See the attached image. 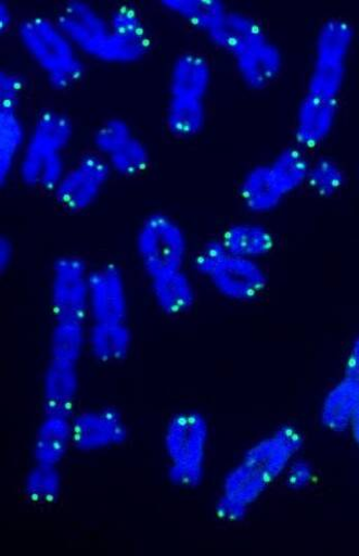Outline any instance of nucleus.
Here are the masks:
<instances>
[{
  "instance_id": "f257e3e1",
  "label": "nucleus",
  "mask_w": 359,
  "mask_h": 556,
  "mask_svg": "<svg viewBox=\"0 0 359 556\" xmlns=\"http://www.w3.org/2000/svg\"><path fill=\"white\" fill-rule=\"evenodd\" d=\"M303 445L302 432L292 425H283L253 444L225 476L216 502L217 516L227 522L244 520L296 459Z\"/></svg>"
},
{
  "instance_id": "f03ea898",
  "label": "nucleus",
  "mask_w": 359,
  "mask_h": 556,
  "mask_svg": "<svg viewBox=\"0 0 359 556\" xmlns=\"http://www.w3.org/2000/svg\"><path fill=\"white\" fill-rule=\"evenodd\" d=\"M214 46L231 55L243 83L265 89L283 68V53L262 23L243 11L230 10L208 35Z\"/></svg>"
},
{
  "instance_id": "7ed1b4c3",
  "label": "nucleus",
  "mask_w": 359,
  "mask_h": 556,
  "mask_svg": "<svg viewBox=\"0 0 359 556\" xmlns=\"http://www.w3.org/2000/svg\"><path fill=\"white\" fill-rule=\"evenodd\" d=\"M74 138L72 118L57 110H44L27 130L16 174L30 188L54 191L68 165L65 151Z\"/></svg>"
},
{
  "instance_id": "20e7f679",
  "label": "nucleus",
  "mask_w": 359,
  "mask_h": 556,
  "mask_svg": "<svg viewBox=\"0 0 359 556\" xmlns=\"http://www.w3.org/2000/svg\"><path fill=\"white\" fill-rule=\"evenodd\" d=\"M213 79L209 60L193 51L179 54L170 70L166 124L180 139L198 136L207 121V97Z\"/></svg>"
},
{
  "instance_id": "39448f33",
  "label": "nucleus",
  "mask_w": 359,
  "mask_h": 556,
  "mask_svg": "<svg viewBox=\"0 0 359 556\" xmlns=\"http://www.w3.org/2000/svg\"><path fill=\"white\" fill-rule=\"evenodd\" d=\"M17 39L53 89H69L82 78L84 55L55 18L43 15L25 17L18 24Z\"/></svg>"
},
{
  "instance_id": "423d86ee",
  "label": "nucleus",
  "mask_w": 359,
  "mask_h": 556,
  "mask_svg": "<svg viewBox=\"0 0 359 556\" xmlns=\"http://www.w3.org/2000/svg\"><path fill=\"white\" fill-rule=\"evenodd\" d=\"M210 440L209 422L194 410L170 418L163 438L169 480L182 489L198 488L206 475Z\"/></svg>"
},
{
  "instance_id": "0eeeda50",
  "label": "nucleus",
  "mask_w": 359,
  "mask_h": 556,
  "mask_svg": "<svg viewBox=\"0 0 359 556\" xmlns=\"http://www.w3.org/2000/svg\"><path fill=\"white\" fill-rule=\"evenodd\" d=\"M193 268L222 298L233 302L254 301L268 287V275L258 261L231 254L220 239L202 247L194 256Z\"/></svg>"
},
{
  "instance_id": "6e6552de",
  "label": "nucleus",
  "mask_w": 359,
  "mask_h": 556,
  "mask_svg": "<svg viewBox=\"0 0 359 556\" xmlns=\"http://www.w3.org/2000/svg\"><path fill=\"white\" fill-rule=\"evenodd\" d=\"M55 21L84 56L115 64L137 62L114 31L108 14L94 5L72 0L61 7Z\"/></svg>"
},
{
  "instance_id": "1a4fd4ad",
  "label": "nucleus",
  "mask_w": 359,
  "mask_h": 556,
  "mask_svg": "<svg viewBox=\"0 0 359 556\" xmlns=\"http://www.w3.org/2000/svg\"><path fill=\"white\" fill-rule=\"evenodd\" d=\"M352 41L354 28L347 21L334 17L321 25L306 93L338 101Z\"/></svg>"
},
{
  "instance_id": "9d476101",
  "label": "nucleus",
  "mask_w": 359,
  "mask_h": 556,
  "mask_svg": "<svg viewBox=\"0 0 359 556\" xmlns=\"http://www.w3.org/2000/svg\"><path fill=\"white\" fill-rule=\"evenodd\" d=\"M140 264L150 279L182 270L188 239L180 224L165 213H153L141 224L136 239Z\"/></svg>"
},
{
  "instance_id": "9b49d317",
  "label": "nucleus",
  "mask_w": 359,
  "mask_h": 556,
  "mask_svg": "<svg viewBox=\"0 0 359 556\" xmlns=\"http://www.w3.org/2000/svg\"><path fill=\"white\" fill-rule=\"evenodd\" d=\"M94 152L108 163L113 174L134 177L144 173L151 161L146 144L121 117H110L101 123L92 137Z\"/></svg>"
},
{
  "instance_id": "f8f14e48",
  "label": "nucleus",
  "mask_w": 359,
  "mask_h": 556,
  "mask_svg": "<svg viewBox=\"0 0 359 556\" xmlns=\"http://www.w3.org/2000/svg\"><path fill=\"white\" fill-rule=\"evenodd\" d=\"M91 269L77 255L59 257L52 268L50 299L55 320L89 319V281Z\"/></svg>"
},
{
  "instance_id": "ddd939ff",
  "label": "nucleus",
  "mask_w": 359,
  "mask_h": 556,
  "mask_svg": "<svg viewBox=\"0 0 359 556\" xmlns=\"http://www.w3.org/2000/svg\"><path fill=\"white\" fill-rule=\"evenodd\" d=\"M112 175L108 163L102 155L94 151L88 152L65 170L53 191L54 198L65 211L84 212L101 198Z\"/></svg>"
},
{
  "instance_id": "4468645a",
  "label": "nucleus",
  "mask_w": 359,
  "mask_h": 556,
  "mask_svg": "<svg viewBox=\"0 0 359 556\" xmlns=\"http://www.w3.org/2000/svg\"><path fill=\"white\" fill-rule=\"evenodd\" d=\"M75 450L100 453L125 444L128 425L121 413L113 407L86 409L73 416Z\"/></svg>"
},
{
  "instance_id": "2eb2a0df",
  "label": "nucleus",
  "mask_w": 359,
  "mask_h": 556,
  "mask_svg": "<svg viewBox=\"0 0 359 556\" xmlns=\"http://www.w3.org/2000/svg\"><path fill=\"white\" fill-rule=\"evenodd\" d=\"M129 302L123 271L112 264L91 269L89 281V319L126 321Z\"/></svg>"
},
{
  "instance_id": "dca6fc26",
  "label": "nucleus",
  "mask_w": 359,
  "mask_h": 556,
  "mask_svg": "<svg viewBox=\"0 0 359 556\" xmlns=\"http://www.w3.org/2000/svg\"><path fill=\"white\" fill-rule=\"evenodd\" d=\"M338 114V101L305 93L298 106L295 139L297 146L315 149L332 134Z\"/></svg>"
},
{
  "instance_id": "f3484780",
  "label": "nucleus",
  "mask_w": 359,
  "mask_h": 556,
  "mask_svg": "<svg viewBox=\"0 0 359 556\" xmlns=\"http://www.w3.org/2000/svg\"><path fill=\"white\" fill-rule=\"evenodd\" d=\"M73 448V416L44 414L33 440L35 464L60 467Z\"/></svg>"
},
{
  "instance_id": "a211bd4d",
  "label": "nucleus",
  "mask_w": 359,
  "mask_h": 556,
  "mask_svg": "<svg viewBox=\"0 0 359 556\" xmlns=\"http://www.w3.org/2000/svg\"><path fill=\"white\" fill-rule=\"evenodd\" d=\"M240 195L249 212L266 214L279 207L289 192L269 161L245 174L240 186Z\"/></svg>"
},
{
  "instance_id": "6ab92c4d",
  "label": "nucleus",
  "mask_w": 359,
  "mask_h": 556,
  "mask_svg": "<svg viewBox=\"0 0 359 556\" xmlns=\"http://www.w3.org/2000/svg\"><path fill=\"white\" fill-rule=\"evenodd\" d=\"M79 392L78 367L50 362L42 380L44 414L74 416Z\"/></svg>"
},
{
  "instance_id": "aec40b11",
  "label": "nucleus",
  "mask_w": 359,
  "mask_h": 556,
  "mask_svg": "<svg viewBox=\"0 0 359 556\" xmlns=\"http://www.w3.org/2000/svg\"><path fill=\"white\" fill-rule=\"evenodd\" d=\"M132 348L133 334L126 321H91L88 326V352L98 363H121Z\"/></svg>"
},
{
  "instance_id": "412c9836",
  "label": "nucleus",
  "mask_w": 359,
  "mask_h": 556,
  "mask_svg": "<svg viewBox=\"0 0 359 556\" xmlns=\"http://www.w3.org/2000/svg\"><path fill=\"white\" fill-rule=\"evenodd\" d=\"M27 130L20 106L0 105V184L3 186L16 173Z\"/></svg>"
},
{
  "instance_id": "4be33fe9",
  "label": "nucleus",
  "mask_w": 359,
  "mask_h": 556,
  "mask_svg": "<svg viewBox=\"0 0 359 556\" xmlns=\"http://www.w3.org/2000/svg\"><path fill=\"white\" fill-rule=\"evenodd\" d=\"M150 280L152 298L162 313L179 316L194 306L197 293L191 278L183 269Z\"/></svg>"
},
{
  "instance_id": "5701e85b",
  "label": "nucleus",
  "mask_w": 359,
  "mask_h": 556,
  "mask_svg": "<svg viewBox=\"0 0 359 556\" xmlns=\"http://www.w3.org/2000/svg\"><path fill=\"white\" fill-rule=\"evenodd\" d=\"M359 404V380L346 376L329 392L320 410L323 427L342 433L351 427Z\"/></svg>"
},
{
  "instance_id": "b1692460",
  "label": "nucleus",
  "mask_w": 359,
  "mask_h": 556,
  "mask_svg": "<svg viewBox=\"0 0 359 556\" xmlns=\"http://www.w3.org/2000/svg\"><path fill=\"white\" fill-rule=\"evenodd\" d=\"M220 241L231 254L255 261L269 255L275 245L269 228L253 222L235 223L227 227Z\"/></svg>"
},
{
  "instance_id": "393cba45",
  "label": "nucleus",
  "mask_w": 359,
  "mask_h": 556,
  "mask_svg": "<svg viewBox=\"0 0 359 556\" xmlns=\"http://www.w3.org/2000/svg\"><path fill=\"white\" fill-rule=\"evenodd\" d=\"M50 362L78 367L88 352L86 321L55 320L50 336Z\"/></svg>"
},
{
  "instance_id": "a878e982",
  "label": "nucleus",
  "mask_w": 359,
  "mask_h": 556,
  "mask_svg": "<svg viewBox=\"0 0 359 556\" xmlns=\"http://www.w3.org/2000/svg\"><path fill=\"white\" fill-rule=\"evenodd\" d=\"M161 5L208 36L230 9L219 0H163Z\"/></svg>"
},
{
  "instance_id": "bb28decb",
  "label": "nucleus",
  "mask_w": 359,
  "mask_h": 556,
  "mask_svg": "<svg viewBox=\"0 0 359 556\" xmlns=\"http://www.w3.org/2000/svg\"><path fill=\"white\" fill-rule=\"evenodd\" d=\"M60 467L35 464L25 476L23 490L33 504L52 505L63 493Z\"/></svg>"
},
{
  "instance_id": "cd10ccee",
  "label": "nucleus",
  "mask_w": 359,
  "mask_h": 556,
  "mask_svg": "<svg viewBox=\"0 0 359 556\" xmlns=\"http://www.w3.org/2000/svg\"><path fill=\"white\" fill-rule=\"evenodd\" d=\"M345 181V173L335 160L323 156L311 162L307 184L321 198H332Z\"/></svg>"
},
{
  "instance_id": "c85d7f7f",
  "label": "nucleus",
  "mask_w": 359,
  "mask_h": 556,
  "mask_svg": "<svg viewBox=\"0 0 359 556\" xmlns=\"http://www.w3.org/2000/svg\"><path fill=\"white\" fill-rule=\"evenodd\" d=\"M25 89L23 76L12 70L0 72V105L20 106Z\"/></svg>"
},
{
  "instance_id": "c756f323",
  "label": "nucleus",
  "mask_w": 359,
  "mask_h": 556,
  "mask_svg": "<svg viewBox=\"0 0 359 556\" xmlns=\"http://www.w3.org/2000/svg\"><path fill=\"white\" fill-rule=\"evenodd\" d=\"M285 482L293 492L307 488L313 478V468L306 460H293L286 469Z\"/></svg>"
},
{
  "instance_id": "7c9ffc66",
  "label": "nucleus",
  "mask_w": 359,
  "mask_h": 556,
  "mask_svg": "<svg viewBox=\"0 0 359 556\" xmlns=\"http://www.w3.org/2000/svg\"><path fill=\"white\" fill-rule=\"evenodd\" d=\"M14 255L15 249L12 241L7 237L0 239V269H2V273L11 268Z\"/></svg>"
},
{
  "instance_id": "2f4dec72",
  "label": "nucleus",
  "mask_w": 359,
  "mask_h": 556,
  "mask_svg": "<svg viewBox=\"0 0 359 556\" xmlns=\"http://www.w3.org/2000/svg\"><path fill=\"white\" fill-rule=\"evenodd\" d=\"M345 375L359 380V336L354 341L347 356Z\"/></svg>"
},
{
  "instance_id": "473e14b6",
  "label": "nucleus",
  "mask_w": 359,
  "mask_h": 556,
  "mask_svg": "<svg viewBox=\"0 0 359 556\" xmlns=\"http://www.w3.org/2000/svg\"><path fill=\"white\" fill-rule=\"evenodd\" d=\"M13 20L14 16L11 7L7 2L0 3V29H2V31L9 29L13 24Z\"/></svg>"
},
{
  "instance_id": "72a5a7b5",
  "label": "nucleus",
  "mask_w": 359,
  "mask_h": 556,
  "mask_svg": "<svg viewBox=\"0 0 359 556\" xmlns=\"http://www.w3.org/2000/svg\"><path fill=\"white\" fill-rule=\"evenodd\" d=\"M350 429L352 431L354 439L359 446V424H352Z\"/></svg>"
},
{
  "instance_id": "f704fd0d",
  "label": "nucleus",
  "mask_w": 359,
  "mask_h": 556,
  "mask_svg": "<svg viewBox=\"0 0 359 556\" xmlns=\"http://www.w3.org/2000/svg\"><path fill=\"white\" fill-rule=\"evenodd\" d=\"M352 424H359V404H358V406H357V408H356V412H355V415H354V419H352L351 425H352ZM350 428H351V427H350Z\"/></svg>"
}]
</instances>
